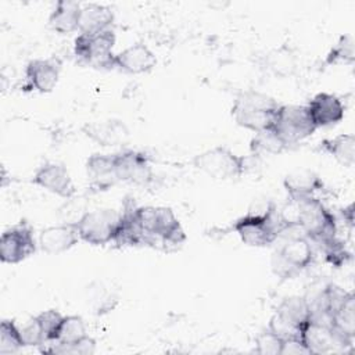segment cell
Segmentation results:
<instances>
[{
	"instance_id": "cell-3",
	"label": "cell",
	"mask_w": 355,
	"mask_h": 355,
	"mask_svg": "<svg viewBox=\"0 0 355 355\" xmlns=\"http://www.w3.org/2000/svg\"><path fill=\"white\" fill-rule=\"evenodd\" d=\"M280 105L277 100L265 93L244 90L234 98L232 116L239 126L257 133L272 129Z\"/></svg>"
},
{
	"instance_id": "cell-12",
	"label": "cell",
	"mask_w": 355,
	"mask_h": 355,
	"mask_svg": "<svg viewBox=\"0 0 355 355\" xmlns=\"http://www.w3.org/2000/svg\"><path fill=\"white\" fill-rule=\"evenodd\" d=\"M32 183L62 198H72L76 193L67 166L61 162H44L32 176Z\"/></svg>"
},
{
	"instance_id": "cell-33",
	"label": "cell",
	"mask_w": 355,
	"mask_h": 355,
	"mask_svg": "<svg viewBox=\"0 0 355 355\" xmlns=\"http://www.w3.org/2000/svg\"><path fill=\"white\" fill-rule=\"evenodd\" d=\"M283 340L268 327L255 337V352L259 355H282Z\"/></svg>"
},
{
	"instance_id": "cell-7",
	"label": "cell",
	"mask_w": 355,
	"mask_h": 355,
	"mask_svg": "<svg viewBox=\"0 0 355 355\" xmlns=\"http://www.w3.org/2000/svg\"><path fill=\"white\" fill-rule=\"evenodd\" d=\"M115 40L112 28L97 33H79L73 42V55L80 64L112 69Z\"/></svg>"
},
{
	"instance_id": "cell-4",
	"label": "cell",
	"mask_w": 355,
	"mask_h": 355,
	"mask_svg": "<svg viewBox=\"0 0 355 355\" xmlns=\"http://www.w3.org/2000/svg\"><path fill=\"white\" fill-rule=\"evenodd\" d=\"M291 202L295 204L297 227L304 232L312 244L322 245L338 237L336 216L316 196Z\"/></svg>"
},
{
	"instance_id": "cell-13",
	"label": "cell",
	"mask_w": 355,
	"mask_h": 355,
	"mask_svg": "<svg viewBox=\"0 0 355 355\" xmlns=\"http://www.w3.org/2000/svg\"><path fill=\"white\" fill-rule=\"evenodd\" d=\"M306 110L316 129L338 123L345 114V105L341 98L326 92L315 94L306 104Z\"/></svg>"
},
{
	"instance_id": "cell-26",
	"label": "cell",
	"mask_w": 355,
	"mask_h": 355,
	"mask_svg": "<svg viewBox=\"0 0 355 355\" xmlns=\"http://www.w3.org/2000/svg\"><path fill=\"white\" fill-rule=\"evenodd\" d=\"M302 340L312 354H327L340 348L333 331L327 326L308 323L302 331Z\"/></svg>"
},
{
	"instance_id": "cell-14",
	"label": "cell",
	"mask_w": 355,
	"mask_h": 355,
	"mask_svg": "<svg viewBox=\"0 0 355 355\" xmlns=\"http://www.w3.org/2000/svg\"><path fill=\"white\" fill-rule=\"evenodd\" d=\"M157 65V57L144 43H135L118 54H114L112 69L126 73H146Z\"/></svg>"
},
{
	"instance_id": "cell-9",
	"label": "cell",
	"mask_w": 355,
	"mask_h": 355,
	"mask_svg": "<svg viewBox=\"0 0 355 355\" xmlns=\"http://www.w3.org/2000/svg\"><path fill=\"white\" fill-rule=\"evenodd\" d=\"M272 130L290 147L309 137L316 130V126L308 114L306 105L282 104Z\"/></svg>"
},
{
	"instance_id": "cell-29",
	"label": "cell",
	"mask_w": 355,
	"mask_h": 355,
	"mask_svg": "<svg viewBox=\"0 0 355 355\" xmlns=\"http://www.w3.org/2000/svg\"><path fill=\"white\" fill-rule=\"evenodd\" d=\"M25 347L21 327L14 320L3 319L0 324V355H10L18 352Z\"/></svg>"
},
{
	"instance_id": "cell-2",
	"label": "cell",
	"mask_w": 355,
	"mask_h": 355,
	"mask_svg": "<svg viewBox=\"0 0 355 355\" xmlns=\"http://www.w3.org/2000/svg\"><path fill=\"white\" fill-rule=\"evenodd\" d=\"M241 241L251 247H266L275 243L286 227L272 201L257 204L233 223Z\"/></svg>"
},
{
	"instance_id": "cell-20",
	"label": "cell",
	"mask_w": 355,
	"mask_h": 355,
	"mask_svg": "<svg viewBox=\"0 0 355 355\" xmlns=\"http://www.w3.org/2000/svg\"><path fill=\"white\" fill-rule=\"evenodd\" d=\"M82 4L72 0H60L49 15V26L61 35L79 31Z\"/></svg>"
},
{
	"instance_id": "cell-15",
	"label": "cell",
	"mask_w": 355,
	"mask_h": 355,
	"mask_svg": "<svg viewBox=\"0 0 355 355\" xmlns=\"http://www.w3.org/2000/svg\"><path fill=\"white\" fill-rule=\"evenodd\" d=\"M61 65L53 58H36L25 67L26 87L39 93H50L58 83Z\"/></svg>"
},
{
	"instance_id": "cell-8",
	"label": "cell",
	"mask_w": 355,
	"mask_h": 355,
	"mask_svg": "<svg viewBox=\"0 0 355 355\" xmlns=\"http://www.w3.org/2000/svg\"><path fill=\"white\" fill-rule=\"evenodd\" d=\"M119 219L121 212L111 208H98L85 212L73 223L82 241L90 245H105L114 243Z\"/></svg>"
},
{
	"instance_id": "cell-6",
	"label": "cell",
	"mask_w": 355,
	"mask_h": 355,
	"mask_svg": "<svg viewBox=\"0 0 355 355\" xmlns=\"http://www.w3.org/2000/svg\"><path fill=\"white\" fill-rule=\"evenodd\" d=\"M315 261L312 241L304 236L290 237L272 255V270L280 279H291L309 268Z\"/></svg>"
},
{
	"instance_id": "cell-30",
	"label": "cell",
	"mask_w": 355,
	"mask_h": 355,
	"mask_svg": "<svg viewBox=\"0 0 355 355\" xmlns=\"http://www.w3.org/2000/svg\"><path fill=\"white\" fill-rule=\"evenodd\" d=\"M355 61V49H354V37L351 33H345L340 36L337 43L330 49L326 54L324 64L326 65H338V64H354Z\"/></svg>"
},
{
	"instance_id": "cell-35",
	"label": "cell",
	"mask_w": 355,
	"mask_h": 355,
	"mask_svg": "<svg viewBox=\"0 0 355 355\" xmlns=\"http://www.w3.org/2000/svg\"><path fill=\"white\" fill-rule=\"evenodd\" d=\"M282 355H311L302 338H291L283 341Z\"/></svg>"
},
{
	"instance_id": "cell-19",
	"label": "cell",
	"mask_w": 355,
	"mask_h": 355,
	"mask_svg": "<svg viewBox=\"0 0 355 355\" xmlns=\"http://www.w3.org/2000/svg\"><path fill=\"white\" fill-rule=\"evenodd\" d=\"M283 187L288 201H300L306 197L316 196L324 184L323 180L312 171H297L287 175L283 180Z\"/></svg>"
},
{
	"instance_id": "cell-24",
	"label": "cell",
	"mask_w": 355,
	"mask_h": 355,
	"mask_svg": "<svg viewBox=\"0 0 355 355\" xmlns=\"http://www.w3.org/2000/svg\"><path fill=\"white\" fill-rule=\"evenodd\" d=\"M275 315L295 329L304 331L309 323V304L306 297L290 295L283 298L277 305Z\"/></svg>"
},
{
	"instance_id": "cell-22",
	"label": "cell",
	"mask_w": 355,
	"mask_h": 355,
	"mask_svg": "<svg viewBox=\"0 0 355 355\" xmlns=\"http://www.w3.org/2000/svg\"><path fill=\"white\" fill-rule=\"evenodd\" d=\"M114 24V11L111 7L89 3L82 4L79 18V33H97L105 29H111Z\"/></svg>"
},
{
	"instance_id": "cell-17",
	"label": "cell",
	"mask_w": 355,
	"mask_h": 355,
	"mask_svg": "<svg viewBox=\"0 0 355 355\" xmlns=\"http://www.w3.org/2000/svg\"><path fill=\"white\" fill-rule=\"evenodd\" d=\"M330 329L340 348L352 347L355 338V297L352 291L333 313Z\"/></svg>"
},
{
	"instance_id": "cell-10",
	"label": "cell",
	"mask_w": 355,
	"mask_h": 355,
	"mask_svg": "<svg viewBox=\"0 0 355 355\" xmlns=\"http://www.w3.org/2000/svg\"><path fill=\"white\" fill-rule=\"evenodd\" d=\"M36 240L33 227L26 222L6 229L0 237V261L3 263H19L35 254Z\"/></svg>"
},
{
	"instance_id": "cell-11",
	"label": "cell",
	"mask_w": 355,
	"mask_h": 355,
	"mask_svg": "<svg viewBox=\"0 0 355 355\" xmlns=\"http://www.w3.org/2000/svg\"><path fill=\"white\" fill-rule=\"evenodd\" d=\"M114 155L118 182H126L136 186H147L154 180L151 159L146 153L128 148L114 153Z\"/></svg>"
},
{
	"instance_id": "cell-25",
	"label": "cell",
	"mask_w": 355,
	"mask_h": 355,
	"mask_svg": "<svg viewBox=\"0 0 355 355\" xmlns=\"http://www.w3.org/2000/svg\"><path fill=\"white\" fill-rule=\"evenodd\" d=\"M319 150L333 157L340 165L351 168L355 161V137L352 133H341L331 139H323Z\"/></svg>"
},
{
	"instance_id": "cell-5",
	"label": "cell",
	"mask_w": 355,
	"mask_h": 355,
	"mask_svg": "<svg viewBox=\"0 0 355 355\" xmlns=\"http://www.w3.org/2000/svg\"><path fill=\"white\" fill-rule=\"evenodd\" d=\"M247 157L234 153L226 146H215L194 155L191 164L214 179L229 180L239 179L247 172Z\"/></svg>"
},
{
	"instance_id": "cell-23",
	"label": "cell",
	"mask_w": 355,
	"mask_h": 355,
	"mask_svg": "<svg viewBox=\"0 0 355 355\" xmlns=\"http://www.w3.org/2000/svg\"><path fill=\"white\" fill-rule=\"evenodd\" d=\"M137 205L128 200L121 212L119 226L116 230V236L114 239V244L118 247H136L141 245V230L136 216Z\"/></svg>"
},
{
	"instance_id": "cell-27",
	"label": "cell",
	"mask_w": 355,
	"mask_h": 355,
	"mask_svg": "<svg viewBox=\"0 0 355 355\" xmlns=\"http://www.w3.org/2000/svg\"><path fill=\"white\" fill-rule=\"evenodd\" d=\"M287 148L284 141L272 130L257 132L250 140V153L254 157L262 155H277Z\"/></svg>"
},
{
	"instance_id": "cell-34",
	"label": "cell",
	"mask_w": 355,
	"mask_h": 355,
	"mask_svg": "<svg viewBox=\"0 0 355 355\" xmlns=\"http://www.w3.org/2000/svg\"><path fill=\"white\" fill-rule=\"evenodd\" d=\"M21 334H22L25 347H42L46 344L44 334L35 316L21 327Z\"/></svg>"
},
{
	"instance_id": "cell-36",
	"label": "cell",
	"mask_w": 355,
	"mask_h": 355,
	"mask_svg": "<svg viewBox=\"0 0 355 355\" xmlns=\"http://www.w3.org/2000/svg\"><path fill=\"white\" fill-rule=\"evenodd\" d=\"M354 205L352 204H349L348 207H345L344 209H343V215H344V219L352 226V222H354Z\"/></svg>"
},
{
	"instance_id": "cell-21",
	"label": "cell",
	"mask_w": 355,
	"mask_h": 355,
	"mask_svg": "<svg viewBox=\"0 0 355 355\" xmlns=\"http://www.w3.org/2000/svg\"><path fill=\"white\" fill-rule=\"evenodd\" d=\"M83 132L93 141L100 146H118L128 139L129 130L122 121L107 119L101 122L87 123L83 128Z\"/></svg>"
},
{
	"instance_id": "cell-31",
	"label": "cell",
	"mask_w": 355,
	"mask_h": 355,
	"mask_svg": "<svg viewBox=\"0 0 355 355\" xmlns=\"http://www.w3.org/2000/svg\"><path fill=\"white\" fill-rule=\"evenodd\" d=\"M85 336L87 334L83 319L78 315H68L64 316L57 333V338L54 341L61 344H72L82 340Z\"/></svg>"
},
{
	"instance_id": "cell-1",
	"label": "cell",
	"mask_w": 355,
	"mask_h": 355,
	"mask_svg": "<svg viewBox=\"0 0 355 355\" xmlns=\"http://www.w3.org/2000/svg\"><path fill=\"white\" fill-rule=\"evenodd\" d=\"M136 216L141 230V245L168 251L186 241L184 229L171 208L137 205Z\"/></svg>"
},
{
	"instance_id": "cell-28",
	"label": "cell",
	"mask_w": 355,
	"mask_h": 355,
	"mask_svg": "<svg viewBox=\"0 0 355 355\" xmlns=\"http://www.w3.org/2000/svg\"><path fill=\"white\" fill-rule=\"evenodd\" d=\"M47 347L42 345L40 351L43 354H60V355H90L96 351V340L90 336H85L82 340L72 344L61 343H46Z\"/></svg>"
},
{
	"instance_id": "cell-18",
	"label": "cell",
	"mask_w": 355,
	"mask_h": 355,
	"mask_svg": "<svg viewBox=\"0 0 355 355\" xmlns=\"http://www.w3.org/2000/svg\"><path fill=\"white\" fill-rule=\"evenodd\" d=\"M86 172L96 190H107L118 183L114 154H92L86 161Z\"/></svg>"
},
{
	"instance_id": "cell-16",
	"label": "cell",
	"mask_w": 355,
	"mask_h": 355,
	"mask_svg": "<svg viewBox=\"0 0 355 355\" xmlns=\"http://www.w3.org/2000/svg\"><path fill=\"white\" fill-rule=\"evenodd\" d=\"M80 240L73 222L54 225L43 229L39 234V245L47 254H61L78 244Z\"/></svg>"
},
{
	"instance_id": "cell-32",
	"label": "cell",
	"mask_w": 355,
	"mask_h": 355,
	"mask_svg": "<svg viewBox=\"0 0 355 355\" xmlns=\"http://www.w3.org/2000/svg\"><path fill=\"white\" fill-rule=\"evenodd\" d=\"M35 318L44 334L46 343L54 341L57 338V333L62 323L64 315L55 309H47V311H43L42 313L36 315Z\"/></svg>"
}]
</instances>
